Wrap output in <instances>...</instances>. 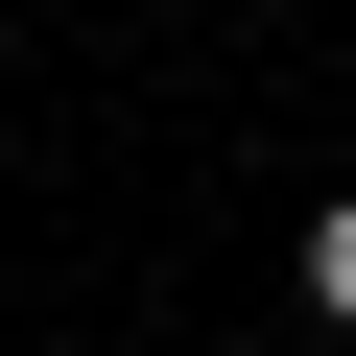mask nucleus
<instances>
[{
	"label": "nucleus",
	"instance_id": "nucleus-1",
	"mask_svg": "<svg viewBox=\"0 0 356 356\" xmlns=\"http://www.w3.org/2000/svg\"><path fill=\"white\" fill-rule=\"evenodd\" d=\"M285 285H309V309L356 332V191H309V238H285Z\"/></svg>",
	"mask_w": 356,
	"mask_h": 356
}]
</instances>
